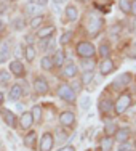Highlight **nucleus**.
Instances as JSON below:
<instances>
[{
  "instance_id": "20e7f679",
  "label": "nucleus",
  "mask_w": 136,
  "mask_h": 151,
  "mask_svg": "<svg viewBox=\"0 0 136 151\" xmlns=\"http://www.w3.org/2000/svg\"><path fill=\"white\" fill-rule=\"evenodd\" d=\"M77 55L82 56V58H91L95 55V47L90 42H78L77 44Z\"/></svg>"
},
{
  "instance_id": "cd10ccee",
  "label": "nucleus",
  "mask_w": 136,
  "mask_h": 151,
  "mask_svg": "<svg viewBox=\"0 0 136 151\" xmlns=\"http://www.w3.org/2000/svg\"><path fill=\"white\" fill-rule=\"evenodd\" d=\"M42 23H43V16H42V15H37V16H34V18L31 19V27H32V29H37V27L40 26Z\"/></svg>"
},
{
  "instance_id": "de8ad7c7",
  "label": "nucleus",
  "mask_w": 136,
  "mask_h": 151,
  "mask_svg": "<svg viewBox=\"0 0 136 151\" xmlns=\"http://www.w3.org/2000/svg\"><path fill=\"white\" fill-rule=\"evenodd\" d=\"M53 2H55V3H58V5H61V3H64L66 0H53Z\"/></svg>"
},
{
  "instance_id": "4c0bfd02",
  "label": "nucleus",
  "mask_w": 136,
  "mask_h": 151,
  "mask_svg": "<svg viewBox=\"0 0 136 151\" xmlns=\"http://www.w3.org/2000/svg\"><path fill=\"white\" fill-rule=\"evenodd\" d=\"M80 84H82V82H74V84L70 85V88H72L74 92H78V90H80Z\"/></svg>"
},
{
  "instance_id": "7ed1b4c3",
  "label": "nucleus",
  "mask_w": 136,
  "mask_h": 151,
  "mask_svg": "<svg viewBox=\"0 0 136 151\" xmlns=\"http://www.w3.org/2000/svg\"><path fill=\"white\" fill-rule=\"evenodd\" d=\"M58 96L61 100H66L67 103H74L75 101V92L70 88V85L67 84H61L58 88Z\"/></svg>"
},
{
  "instance_id": "c03bdc74",
  "label": "nucleus",
  "mask_w": 136,
  "mask_h": 151,
  "mask_svg": "<svg viewBox=\"0 0 136 151\" xmlns=\"http://www.w3.org/2000/svg\"><path fill=\"white\" fill-rule=\"evenodd\" d=\"M3 101H5V100H3V93H2V92H0V106H2V105H3Z\"/></svg>"
},
{
  "instance_id": "4468645a",
  "label": "nucleus",
  "mask_w": 136,
  "mask_h": 151,
  "mask_svg": "<svg viewBox=\"0 0 136 151\" xmlns=\"http://www.w3.org/2000/svg\"><path fill=\"white\" fill-rule=\"evenodd\" d=\"M78 73V69H77V66L74 63H69L67 66H64L63 68V76L64 77H67V79H70V77H75V74Z\"/></svg>"
},
{
  "instance_id": "4be33fe9",
  "label": "nucleus",
  "mask_w": 136,
  "mask_h": 151,
  "mask_svg": "<svg viewBox=\"0 0 136 151\" xmlns=\"http://www.w3.org/2000/svg\"><path fill=\"white\" fill-rule=\"evenodd\" d=\"M35 55H37V50H35L32 45H27L26 48H24V56H26L27 61H34Z\"/></svg>"
},
{
  "instance_id": "b1692460",
  "label": "nucleus",
  "mask_w": 136,
  "mask_h": 151,
  "mask_svg": "<svg viewBox=\"0 0 136 151\" xmlns=\"http://www.w3.org/2000/svg\"><path fill=\"white\" fill-rule=\"evenodd\" d=\"M114 146V140L110 138V137H104V138L101 140V150L103 151H110Z\"/></svg>"
},
{
  "instance_id": "9d476101",
  "label": "nucleus",
  "mask_w": 136,
  "mask_h": 151,
  "mask_svg": "<svg viewBox=\"0 0 136 151\" xmlns=\"http://www.w3.org/2000/svg\"><path fill=\"white\" fill-rule=\"evenodd\" d=\"M0 114H2V117H3V121H5V124L8 125V127H16V124H18V121H16V116L11 113L10 109H2L0 111Z\"/></svg>"
},
{
  "instance_id": "c756f323",
  "label": "nucleus",
  "mask_w": 136,
  "mask_h": 151,
  "mask_svg": "<svg viewBox=\"0 0 136 151\" xmlns=\"http://www.w3.org/2000/svg\"><path fill=\"white\" fill-rule=\"evenodd\" d=\"M119 6L123 13H130V10H131V3L128 0H119Z\"/></svg>"
},
{
  "instance_id": "c9c22d12",
  "label": "nucleus",
  "mask_w": 136,
  "mask_h": 151,
  "mask_svg": "<svg viewBox=\"0 0 136 151\" xmlns=\"http://www.w3.org/2000/svg\"><path fill=\"white\" fill-rule=\"evenodd\" d=\"M10 76L11 74H8L6 71H0V84H6L10 81Z\"/></svg>"
},
{
  "instance_id": "8fccbe9b",
  "label": "nucleus",
  "mask_w": 136,
  "mask_h": 151,
  "mask_svg": "<svg viewBox=\"0 0 136 151\" xmlns=\"http://www.w3.org/2000/svg\"><path fill=\"white\" fill-rule=\"evenodd\" d=\"M29 2H31V3H34V0H29Z\"/></svg>"
},
{
  "instance_id": "6e6552de",
  "label": "nucleus",
  "mask_w": 136,
  "mask_h": 151,
  "mask_svg": "<svg viewBox=\"0 0 136 151\" xmlns=\"http://www.w3.org/2000/svg\"><path fill=\"white\" fill-rule=\"evenodd\" d=\"M10 73H11L15 77H23L24 74H26V71H24V64L21 63L19 60H15L10 63Z\"/></svg>"
},
{
  "instance_id": "7c9ffc66",
  "label": "nucleus",
  "mask_w": 136,
  "mask_h": 151,
  "mask_svg": "<svg viewBox=\"0 0 136 151\" xmlns=\"http://www.w3.org/2000/svg\"><path fill=\"white\" fill-rule=\"evenodd\" d=\"M13 29H16V31H23L24 29V23H23V18H15L13 19Z\"/></svg>"
},
{
  "instance_id": "ea45409f",
  "label": "nucleus",
  "mask_w": 136,
  "mask_h": 151,
  "mask_svg": "<svg viewBox=\"0 0 136 151\" xmlns=\"http://www.w3.org/2000/svg\"><path fill=\"white\" fill-rule=\"evenodd\" d=\"M10 55H5V53H0V63H5L6 60H8Z\"/></svg>"
},
{
  "instance_id": "bb28decb",
  "label": "nucleus",
  "mask_w": 136,
  "mask_h": 151,
  "mask_svg": "<svg viewBox=\"0 0 136 151\" xmlns=\"http://www.w3.org/2000/svg\"><path fill=\"white\" fill-rule=\"evenodd\" d=\"M95 79V74H93V71H85L83 74H82V79H80V82L83 85H88L90 82Z\"/></svg>"
},
{
  "instance_id": "aec40b11",
  "label": "nucleus",
  "mask_w": 136,
  "mask_h": 151,
  "mask_svg": "<svg viewBox=\"0 0 136 151\" xmlns=\"http://www.w3.org/2000/svg\"><path fill=\"white\" fill-rule=\"evenodd\" d=\"M96 8L99 10H104V12H109L110 5H112V0H93Z\"/></svg>"
},
{
  "instance_id": "ddd939ff",
  "label": "nucleus",
  "mask_w": 136,
  "mask_h": 151,
  "mask_svg": "<svg viewBox=\"0 0 136 151\" xmlns=\"http://www.w3.org/2000/svg\"><path fill=\"white\" fill-rule=\"evenodd\" d=\"M53 32H55V27H53V26L40 27V29L37 31V37H38V39H51Z\"/></svg>"
},
{
  "instance_id": "c85d7f7f",
  "label": "nucleus",
  "mask_w": 136,
  "mask_h": 151,
  "mask_svg": "<svg viewBox=\"0 0 136 151\" xmlns=\"http://www.w3.org/2000/svg\"><path fill=\"white\" fill-rule=\"evenodd\" d=\"M99 55H101L103 58H107V56L110 55V47H109V44H101V47H99Z\"/></svg>"
},
{
  "instance_id": "2f4dec72",
  "label": "nucleus",
  "mask_w": 136,
  "mask_h": 151,
  "mask_svg": "<svg viewBox=\"0 0 136 151\" xmlns=\"http://www.w3.org/2000/svg\"><path fill=\"white\" fill-rule=\"evenodd\" d=\"M31 113H32V117H34V119H37L38 122L42 121V108L40 106H34Z\"/></svg>"
},
{
  "instance_id": "58836bf2",
  "label": "nucleus",
  "mask_w": 136,
  "mask_h": 151,
  "mask_svg": "<svg viewBox=\"0 0 136 151\" xmlns=\"http://www.w3.org/2000/svg\"><path fill=\"white\" fill-rule=\"evenodd\" d=\"M46 50H50V52H51V50H55V40H53V39L48 42V45H46Z\"/></svg>"
},
{
  "instance_id": "dca6fc26",
  "label": "nucleus",
  "mask_w": 136,
  "mask_h": 151,
  "mask_svg": "<svg viewBox=\"0 0 136 151\" xmlns=\"http://www.w3.org/2000/svg\"><path fill=\"white\" fill-rule=\"evenodd\" d=\"M21 93H23V88H21L19 84L11 85V88H10V100H11V101H18Z\"/></svg>"
},
{
  "instance_id": "412c9836",
  "label": "nucleus",
  "mask_w": 136,
  "mask_h": 151,
  "mask_svg": "<svg viewBox=\"0 0 136 151\" xmlns=\"http://www.w3.org/2000/svg\"><path fill=\"white\" fill-rule=\"evenodd\" d=\"M35 138H37V132L31 130L29 134L24 137V145L29 146V148H34V142H35Z\"/></svg>"
},
{
  "instance_id": "423d86ee",
  "label": "nucleus",
  "mask_w": 136,
  "mask_h": 151,
  "mask_svg": "<svg viewBox=\"0 0 136 151\" xmlns=\"http://www.w3.org/2000/svg\"><path fill=\"white\" fill-rule=\"evenodd\" d=\"M53 145H55V138H53V134L50 132H45L40 138V151H51Z\"/></svg>"
},
{
  "instance_id": "0eeeda50",
  "label": "nucleus",
  "mask_w": 136,
  "mask_h": 151,
  "mask_svg": "<svg viewBox=\"0 0 136 151\" xmlns=\"http://www.w3.org/2000/svg\"><path fill=\"white\" fill-rule=\"evenodd\" d=\"M59 122L64 127H74V124H75V116H74L72 111H63V113L59 114Z\"/></svg>"
},
{
  "instance_id": "9b49d317",
  "label": "nucleus",
  "mask_w": 136,
  "mask_h": 151,
  "mask_svg": "<svg viewBox=\"0 0 136 151\" xmlns=\"http://www.w3.org/2000/svg\"><path fill=\"white\" fill-rule=\"evenodd\" d=\"M19 124H21V129H24V130L31 129L32 124H34L32 113H23V116H21V119H19Z\"/></svg>"
},
{
  "instance_id": "a878e982",
  "label": "nucleus",
  "mask_w": 136,
  "mask_h": 151,
  "mask_svg": "<svg viewBox=\"0 0 136 151\" xmlns=\"http://www.w3.org/2000/svg\"><path fill=\"white\" fill-rule=\"evenodd\" d=\"M38 12H40V6H38L37 3H29V5L26 6V13L31 16H37Z\"/></svg>"
},
{
  "instance_id": "f257e3e1",
  "label": "nucleus",
  "mask_w": 136,
  "mask_h": 151,
  "mask_svg": "<svg viewBox=\"0 0 136 151\" xmlns=\"http://www.w3.org/2000/svg\"><path fill=\"white\" fill-rule=\"evenodd\" d=\"M103 24H104V21H103L101 18H98L95 13H91V15L87 18V32L90 34V37H96V35L101 32Z\"/></svg>"
},
{
  "instance_id": "5fc2aeb1",
  "label": "nucleus",
  "mask_w": 136,
  "mask_h": 151,
  "mask_svg": "<svg viewBox=\"0 0 136 151\" xmlns=\"http://www.w3.org/2000/svg\"><path fill=\"white\" fill-rule=\"evenodd\" d=\"M130 151H131V150H130Z\"/></svg>"
},
{
  "instance_id": "f03ea898",
  "label": "nucleus",
  "mask_w": 136,
  "mask_h": 151,
  "mask_svg": "<svg viewBox=\"0 0 136 151\" xmlns=\"http://www.w3.org/2000/svg\"><path fill=\"white\" fill-rule=\"evenodd\" d=\"M130 106H131V96L128 93H122L119 98H117L114 109H115V114H123Z\"/></svg>"
},
{
  "instance_id": "6ab92c4d",
  "label": "nucleus",
  "mask_w": 136,
  "mask_h": 151,
  "mask_svg": "<svg viewBox=\"0 0 136 151\" xmlns=\"http://www.w3.org/2000/svg\"><path fill=\"white\" fill-rule=\"evenodd\" d=\"M40 66L43 71H51L55 68V63H53V56H43L40 61Z\"/></svg>"
},
{
  "instance_id": "603ef678",
  "label": "nucleus",
  "mask_w": 136,
  "mask_h": 151,
  "mask_svg": "<svg viewBox=\"0 0 136 151\" xmlns=\"http://www.w3.org/2000/svg\"><path fill=\"white\" fill-rule=\"evenodd\" d=\"M11 2H15V0H11Z\"/></svg>"
},
{
  "instance_id": "a211bd4d",
  "label": "nucleus",
  "mask_w": 136,
  "mask_h": 151,
  "mask_svg": "<svg viewBox=\"0 0 136 151\" xmlns=\"http://www.w3.org/2000/svg\"><path fill=\"white\" fill-rule=\"evenodd\" d=\"M128 135H130V130H128L127 127L117 129V132H115V140H117V142H120V143H123V142H127Z\"/></svg>"
},
{
  "instance_id": "3c124183",
  "label": "nucleus",
  "mask_w": 136,
  "mask_h": 151,
  "mask_svg": "<svg viewBox=\"0 0 136 151\" xmlns=\"http://www.w3.org/2000/svg\"><path fill=\"white\" fill-rule=\"evenodd\" d=\"M0 148H2V143H0Z\"/></svg>"
},
{
  "instance_id": "37998d69",
  "label": "nucleus",
  "mask_w": 136,
  "mask_h": 151,
  "mask_svg": "<svg viewBox=\"0 0 136 151\" xmlns=\"http://www.w3.org/2000/svg\"><path fill=\"white\" fill-rule=\"evenodd\" d=\"M131 31H133L135 34H136V19L133 21V26H131Z\"/></svg>"
},
{
  "instance_id": "f3484780",
  "label": "nucleus",
  "mask_w": 136,
  "mask_h": 151,
  "mask_svg": "<svg viewBox=\"0 0 136 151\" xmlns=\"http://www.w3.org/2000/svg\"><path fill=\"white\" fill-rule=\"evenodd\" d=\"M66 16H67V19L69 21H77V18H78V10H77V6L75 5H69L66 8Z\"/></svg>"
},
{
  "instance_id": "49530a36",
  "label": "nucleus",
  "mask_w": 136,
  "mask_h": 151,
  "mask_svg": "<svg viewBox=\"0 0 136 151\" xmlns=\"http://www.w3.org/2000/svg\"><path fill=\"white\" fill-rule=\"evenodd\" d=\"M26 40H27V42H29V44H31V42L34 40V37H32V35H27V37H26Z\"/></svg>"
},
{
  "instance_id": "a18cd8bd",
  "label": "nucleus",
  "mask_w": 136,
  "mask_h": 151,
  "mask_svg": "<svg viewBox=\"0 0 136 151\" xmlns=\"http://www.w3.org/2000/svg\"><path fill=\"white\" fill-rule=\"evenodd\" d=\"M48 3V0H38V5H46Z\"/></svg>"
},
{
  "instance_id": "f704fd0d",
  "label": "nucleus",
  "mask_w": 136,
  "mask_h": 151,
  "mask_svg": "<svg viewBox=\"0 0 136 151\" xmlns=\"http://www.w3.org/2000/svg\"><path fill=\"white\" fill-rule=\"evenodd\" d=\"M82 66H83L87 71H93V68H95V61L93 60H85V61H82Z\"/></svg>"
},
{
  "instance_id": "e433bc0d",
  "label": "nucleus",
  "mask_w": 136,
  "mask_h": 151,
  "mask_svg": "<svg viewBox=\"0 0 136 151\" xmlns=\"http://www.w3.org/2000/svg\"><path fill=\"white\" fill-rule=\"evenodd\" d=\"M119 151H130V145L128 143H120V146H119Z\"/></svg>"
},
{
  "instance_id": "5701e85b",
  "label": "nucleus",
  "mask_w": 136,
  "mask_h": 151,
  "mask_svg": "<svg viewBox=\"0 0 136 151\" xmlns=\"http://www.w3.org/2000/svg\"><path fill=\"white\" fill-rule=\"evenodd\" d=\"M64 60H66V55H64L63 50H58V52L55 53V56H53V63H55V66H63Z\"/></svg>"
},
{
  "instance_id": "72a5a7b5",
  "label": "nucleus",
  "mask_w": 136,
  "mask_h": 151,
  "mask_svg": "<svg viewBox=\"0 0 136 151\" xmlns=\"http://www.w3.org/2000/svg\"><path fill=\"white\" fill-rule=\"evenodd\" d=\"M80 106H82V109H90V106H91L90 96H83V98L80 100Z\"/></svg>"
},
{
  "instance_id": "09e8293b",
  "label": "nucleus",
  "mask_w": 136,
  "mask_h": 151,
  "mask_svg": "<svg viewBox=\"0 0 136 151\" xmlns=\"http://www.w3.org/2000/svg\"><path fill=\"white\" fill-rule=\"evenodd\" d=\"M3 31V21H2V18H0V32Z\"/></svg>"
},
{
  "instance_id": "f8f14e48",
  "label": "nucleus",
  "mask_w": 136,
  "mask_h": 151,
  "mask_svg": "<svg viewBox=\"0 0 136 151\" xmlns=\"http://www.w3.org/2000/svg\"><path fill=\"white\" fill-rule=\"evenodd\" d=\"M99 71H101L103 76L110 74L114 71V61L109 60V58H106L104 61H101V64H99Z\"/></svg>"
},
{
  "instance_id": "39448f33",
  "label": "nucleus",
  "mask_w": 136,
  "mask_h": 151,
  "mask_svg": "<svg viewBox=\"0 0 136 151\" xmlns=\"http://www.w3.org/2000/svg\"><path fill=\"white\" fill-rule=\"evenodd\" d=\"M130 81H131V74L130 73H123V74H120L119 77L114 79L112 87L117 88V90H122L123 87H127V85L130 84Z\"/></svg>"
},
{
  "instance_id": "1a4fd4ad",
  "label": "nucleus",
  "mask_w": 136,
  "mask_h": 151,
  "mask_svg": "<svg viewBox=\"0 0 136 151\" xmlns=\"http://www.w3.org/2000/svg\"><path fill=\"white\" fill-rule=\"evenodd\" d=\"M34 90L37 92L38 95H45V93H48V82H46L43 77H35Z\"/></svg>"
},
{
  "instance_id": "473e14b6",
  "label": "nucleus",
  "mask_w": 136,
  "mask_h": 151,
  "mask_svg": "<svg viewBox=\"0 0 136 151\" xmlns=\"http://www.w3.org/2000/svg\"><path fill=\"white\" fill-rule=\"evenodd\" d=\"M70 40H72V32H70V31L64 32V34L61 35V44H63V45H67Z\"/></svg>"
},
{
  "instance_id": "393cba45",
  "label": "nucleus",
  "mask_w": 136,
  "mask_h": 151,
  "mask_svg": "<svg viewBox=\"0 0 136 151\" xmlns=\"http://www.w3.org/2000/svg\"><path fill=\"white\" fill-rule=\"evenodd\" d=\"M115 132H117V124H114V122H107L106 127H104V134H106V137L115 135Z\"/></svg>"
},
{
  "instance_id": "2eb2a0df",
  "label": "nucleus",
  "mask_w": 136,
  "mask_h": 151,
  "mask_svg": "<svg viewBox=\"0 0 136 151\" xmlns=\"http://www.w3.org/2000/svg\"><path fill=\"white\" fill-rule=\"evenodd\" d=\"M99 111H101V113H112L114 111L112 100H109V98L101 100V101H99Z\"/></svg>"
},
{
  "instance_id": "a19ab883",
  "label": "nucleus",
  "mask_w": 136,
  "mask_h": 151,
  "mask_svg": "<svg viewBox=\"0 0 136 151\" xmlns=\"http://www.w3.org/2000/svg\"><path fill=\"white\" fill-rule=\"evenodd\" d=\"M58 151H75V148H74V146H63V148L58 150Z\"/></svg>"
},
{
  "instance_id": "864d4df0",
  "label": "nucleus",
  "mask_w": 136,
  "mask_h": 151,
  "mask_svg": "<svg viewBox=\"0 0 136 151\" xmlns=\"http://www.w3.org/2000/svg\"><path fill=\"white\" fill-rule=\"evenodd\" d=\"M87 151H90V150H87Z\"/></svg>"
},
{
  "instance_id": "79ce46f5",
  "label": "nucleus",
  "mask_w": 136,
  "mask_h": 151,
  "mask_svg": "<svg viewBox=\"0 0 136 151\" xmlns=\"http://www.w3.org/2000/svg\"><path fill=\"white\" fill-rule=\"evenodd\" d=\"M130 12H131V13H133V15L136 16V0H135L133 3H131V10H130Z\"/></svg>"
}]
</instances>
